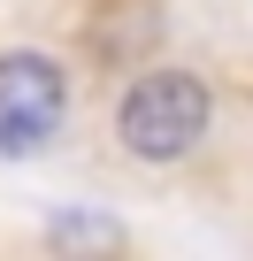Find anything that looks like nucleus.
<instances>
[{
	"label": "nucleus",
	"instance_id": "3",
	"mask_svg": "<svg viewBox=\"0 0 253 261\" xmlns=\"http://www.w3.org/2000/svg\"><path fill=\"white\" fill-rule=\"evenodd\" d=\"M54 238L62 246H123V230L100 223V215H54Z\"/></svg>",
	"mask_w": 253,
	"mask_h": 261
},
{
	"label": "nucleus",
	"instance_id": "1",
	"mask_svg": "<svg viewBox=\"0 0 253 261\" xmlns=\"http://www.w3.org/2000/svg\"><path fill=\"white\" fill-rule=\"evenodd\" d=\"M207 123H215V92L192 69H138L131 85H123V100H115V139H123V154H131V162H154V169L184 162L207 139Z\"/></svg>",
	"mask_w": 253,
	"mask_h": 261
},
{
	"label": "nucleus",
	"instance_id": "2",
	"mask_svg": "<svg viewBox=\"0 0 253 261\" xmlns=\"http://www.w3.org/2000/svg\"><path fill=\"white\" fill-rule=\"evenodd\" d=\"M69 115V69L39 46L0 54V154H39Z\"/></svg>",
	"mask_w": 253,
	"mask_h": 261
}]
</instances>
